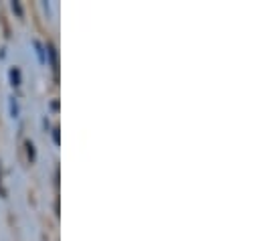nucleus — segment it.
<instances>
[{"instance_id":"f257e3e1","label":"nucleus","mask_w":261,"mask_h":241,"mask_svg":"<svg viewBox=\"0 0 261 241\" xmlns=\"http://www.w3.org/2000/svg\"><path fill=\"white\" fill-rule=\"evenodd\" d=\"M10 83H12L14 87L20 85V71H18V69H10Z\"/></svg>"},{"instance_id":"f03ea898","label":"nucleus","mask_w":261,"mask_h":241,"mask_svg":"<svg viewBox=\"0 0 261 241\" xmlns=\"http://www.w3.org/2000/svg\"><path fill=\"white\" fill-rule=\"evenodd\" d=\"M33 45H35V49H37V55H39V61H41V63H45V51H43V45H41L39 41H35Z\"/></svg>"},{"instance_id":"7ed1b4c3","label":"nucleus","mask_w":261,"mask_h":241,"mask_svg":"<svg viewBox=\"0 0 261 241\" xmlns=\"http://www.w3.org/2000/svg\"><path fill=\"white\" fill-rule=\"evenodd\" d=\"M49 55H51V65L57 69V51H55L53 45H49Z\"/></svg>"},{"instance_id":"20e7f679","label":"nucleus","mask_w":261,"mask_h":241,"mask_svg":"<svg viewBox=\"0 0 261 241\" xmlns=\"http://www.w3.org/2000/svg\"><path fill=\"white\" fill-rule=\"evenodd\" d=\"M10 116H12V118L18 116V106H16V100H14V98H10Z\"/></svg>"},{"instance_id":"39448f33","label":"nucleus","mask_w":261,"mask_h":241,"mask_svg":"<svg viewBox=\"0 0 261 241\" xmlns=\"http://www.w3.org/2000/svg\"><path fill=\"white\" fill-rule=\"evenodd\" d=\"M27 152H29V158L35 160V146H33V142H27Z\"/></svg>"},{"instance_id":"423d86ee","label":"nucleus","mask_w":261,"mask_h":241,"mask_svg":"<svg viewBox=\"0 0 261 241\" xmlns=\"http://www.w3.org/2000/svg\"><path fill=\"white\" fill-rule=\"evenodd\" d=\"M12 10H14L18 16H22V8H20V4H18V2H12Z\"/></svg>"},{"instance_id":"0eeeda50","label":"nucleus","mask_w":261,"mask_h":241,"mask_svg":"<svg viewBox=\"0 0 261 241\" xmlns=\"http://www.w3.org/2000/svg\"><path fill=\"white\" fill-rule=\"evenodd\" d=\"M53 142H55V144H61V136H59V130H53Z\"/></svg>"},{"instance_id":"6e6552de","label":"nucleus","mask_w":261,"mask_h":241,"mask_svg":"<svg viewBox=\"0 0 261 241\" xmlns=\"http://www.w3.org/2000/svg\"><path fill=\"white\" fill-rule=\"evenodd\" d=\"M51 110H59V102H53L51 104Z\"/></svg>"}]
</instances>
